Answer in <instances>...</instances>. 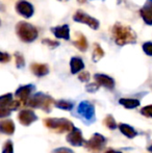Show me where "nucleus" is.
<instances>
[{"instance_id":"4","label":"nucleus","mask_w":152,"mask_h":153,"mask_svg":"<svg viewBox=\"0 0 152 153\" xmlns=\"http://www.w3.org/2000/svg\"><path fill=\"white\" fill-rule=\"evenodd\" d=\"M16 12L18 13L20 16L24 17L25 19H29L33 16L35 14V7L33 5L27 0H19L16 3Z\"/></svg>"},{"instance_id":"12","label":"nucleus","mask_w":152,"mask_h":153,"mask_svg":"<svg viewBox=\"0 0 152 153\" xmlns=\"http://www.w3.org/2000/svg\"><path fill=\"white\" fill-rule=\"evenodd\" d=\"M120 102H121L122 104L125 105V106L130 107V108H133V107L139 106V104H140V102H139L138 100H132V99H122Z\"/></svg>"},{"instance_id":"7","label":"nucleus","mask_w":152,"mask_h":153,"mask_svg":"<svg viewBox=\"0 0 152 153\" xmlns=\"http://www.w3.org/2000/svg\"><path fill=\"white\" fill-rule=\"evenodd\" d=\"M73 45L78 49L79 51H85L87 50V47H89V43H87V40L82 33H77L76 34V39L73 42Z\"/></svg>"},{"instance_id":"11","label":"nucleus","mask_w":152,"mask_h":153,"mask_svg":"<svg viewBox=\"0 0 152 153\" xmlns=\"http://www.w3.org/2000/svg\"><path fill=\"white\" fill-rule=\"evenodd\" d=\"M103 55H104L103 49L101 48V46L98 43H95L94 44V50H93V61L98 62L101 57H103Z\"/></svg>"},{"instance_id":"8","label":"nucleus","mask_w":152,"mask_h":153,"mask_svg":"<svg viewBox=\"0 0 152 153\" xmlns=\"http://www.w3.org/2000/svg\"><path fill=\"white\" fill-rule=\"evenodd\" d=\"M70 67H71V72L74 74V73H77L80 70H82L85 65H83V62L80 57L74 56L70 61Z\"/></svg>"},{"instance_id":"15","label":"nucleus","mask_w":152,"mask_h":153,"mask_svg":"<svg viewBox=\"0 0 152 153\" xmlns=\"http://www.w3.org/2000/svg\"><path fill=\"white\" fill-rule=\"evenodd\" d=\"M122 131H123L125 134H127V137H133L136 135V131L129 126H126V125H123L122 126Z\"/></svg>"},{"instance_id":"19","label":"nucleus","mask_w":152,"mask_h":153,"mask_svg":"<svg viewBox=\"0 0 152 153\" xmlns=\"http://www.w3.org/2000/svg\"><path fill=\"white\" fill-rule=\"evenodd\" d=\"M77 1H78L79 3H85V2L87 1V0H77Z\"/></svg>"},{"instance_id":"13","label":"nucleus","mask_w":152,"mask_h":153,"mask_svg":"<svg viewBox=\"0 0 152 153\" xmlns=\"http://www.w3.org/2000/svg\"><path fill=\"white\" fill-rule=\"evenodd\" d=\"M42 43L44 45H46V46H48L49 48H55V47H57L59 45V42H57L55 40H51V39H44L42 41Z\"/></svg>"},{"instance_id":"3","label":"nucleus","mask_w":152,"mask_h":153,"mask_svg":"<svg viewBox=\"0 0 152 153\" xmlns=\"http://www.w3.org/2000/svg\"><path fill=\"white\" fill-rule=\"evenodd\" d=\"M73 20L75 21V22L87 25V26L91 27V28L94 29V30H97L100 26V23L97 19L94 18V17H91L90 15H87V13L83 12V10H76L75 14H74V16H73Z\"/></svg>"},{"instance_id":"20","label":"nucleus","mask_w":152,"mask_h":153,"mask_svg":"<svg viewBox=\"0 0 152 153\" xmlns=\"http://www.w3.org/2000/svg\"><path fill=\"white\" fill-rule=\"evenodd\" d=\"M149 150H150V151L152 152V146H150V147H149Z\"/></svg>"},{"instance_id":"6","label":"nucleus","mask_w":152,"mask_h":153,"mask_svg":"<svg viewBox=\"0 0 152 153\" xmlns=\"http://www.w3.org/2000/svg\"><path fill=\"white\" fill-rule=\"evenodd\" d=\"M140 15L147 25H152V0H147L140 10Z\"/></svg>"},{"instance_id":"21","label":"nucleus","mask_w":152,"mask_h":153,"mask_svg":"<svg viewBox=\"0 0 152 153\" xmlns=\"http://www.w3.org/2000/svg\"><path fill=\"white\" fill-rule=\"evenodd\" d=\"M59 1H68V0H59Z\"/></svg>"},{"instance_id":"18","label":"nucleus","mask_w":152,"mask_h":153,"mask_svg":"<svg viewBox=\"0 0 152 153\" xmlns=\"http://www.w3.org/2000/svg\"><path fill=\"white\" fill-rule=\"evenodd\" d=\"M142 114L147 117H151L152 118V105H148V106L144 107L142 109Z\"/></svg>"},{"instance_id":"17","label":"nucleus","mask_w":152,"mask_h":153,"mask_svg":"<svg viewBox=\"0 0 152 153\" xmlns=\"http://www.w3.org/2000/svg\"><path fill=\"white\" fill-rule=\"evenodd\" d=\"M10 61V55L8 53L1 52L0 51V62H6Z\"/></svg>"},{"instance_id":"2","label":"nucleus","mask_w":152,"mask_h":153,"mask_svg":"<svg viewBox=\"0 0 152 153\" xmlns=\"http://www.w3.org/2000/svg\"><path fill=\"white\" fill-rule=\"evenodd\" d=\"M16 33L22 42L33 43L39 36V31L33 24L25 21H20L16 25Z\"/></svg>"},{"instance_id":"22","label":"nucleus","mask_w":152,"mask_h":153,"mask_svg":"<svg viewBox=\"0 0 152 153\" xmlns=\"http://www.w3.org/2000/svg\"><path fill=\"white\" fill-rule=\"evenodd\" d=\"M0 24H1V21H0Z\"/></svg>"},{"instance_id":"14","label":"nucleus","mask_w":152,"mask_h":153,"mask_svg":"<svg viewBox=\"0 0 152 153\" xmlns=\"http://www.w3.org/2000/svg\"><path fill=\"white\" fill-rule=\"evenodd\" d=\"M15 57H16V64H17V66H18L19 68H21V67L24 66V64H25L24 57H23V55L21 54L20 52L15 53Z\"/></svg>"},{"instance_id":"16","label":"nucleus","mask_w":152,"mask_h":153,"mask_svg":"<svg viewBox=\"0 0 152 153\" xmlns=\"http://www.w3.org/2000/svg\"><path fill=\"white\" fill-rule=\"evenodd\" d=\"M143 50L149 56H152V42H146L143 44Z\"/></svg>"},{"instance_id":"1","label":"nucleus","mask_w":152,"mask_h":153,"mask_svg":"<svg viewBox=\"0 0 152 153\" xmlns=\"http://www.w3.org/2000/svg\"><path fill=\"white\" fill-rule=\"evenodd\" d=\"M112 34L115 43L118 46H124L127 44H134L136 42V33L131 27L116 23L112 28Z\"/></svg>"},{"instance_id":"5","label":"nucleus","mask_w":152,"mask_h":153,"mask_svg":"<svg viewBox=\"0 0 152 153\" xmlns=\"http://www.w3.org/2000/svg\"><path fill=\"white\" fill-rule=\"evenodd\" d=\"M51 32L56 39H63L66 41L70 40V27L68 24L51 27Z\"/></svg>"},{"instance_id":"10","label":"nucleus","mask_w":152,"mask_h":153,"mask_svg":"<svg viewBox=\"0 0 152 153\" xmlns=\"http://www.w3.org/2000/svg\"><path fill=\"white\" fill-rule=\"evenodd\" d=\"M31 70H33V72H35V74L38 75V76H43V75L48 73V68H47V66L43 64H33V66H31Z\"/></svg>"},{"instance_id":"9","label":"nucleus","mask_w":152,"mask_h":153,"mask_svg":"<svg viewBox=\"0 0 152 153\" xmlns=\"http://www.w3.org/2000/svg\"><path fill=\"white\" fill-rule=\"evenodd\" d=\"M95 78L98 82H100L101 85H105L108 88H113L114 87V80H113L110 77L106 76V75H102V74H97L95 75Z\"/></svg>"}]
</instances>
